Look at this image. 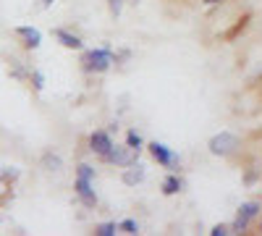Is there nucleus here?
I'll return each mask as SVG.
<instances>
[{
  "instance_id": "f257e3e1",
  "label": "nucleus",
  "mask_w": 262,
  "mask_h": 236,
  "mask_svg": "<svg viewBox=\"0 0 262 236\" xmlns=\"http://www.w3.org/2000/svg\"><path fill=\"white\" fill-rule=\"evenodd\" d=\"M116 63V55L111 48H92L81 55V69L86 74H105Z\"/></svg>"
},
{
  "instance_id": "f03ea898",
  "label": "nucleus",
  "mask_w": 262,
  "mask_h": 236,
  "mask_svg": "<svg viewBox=\"0 0 262 236\" xmlns=\"http://www.w3.org/2000/svg\"><path fill=\"white\" fill-rule=\"evenodd\" d=\"M238 147H242V137L233 134V132H217V134H212L210 142H207V149H210L212 155H217V158L233 155Z\"/></svg>"
},
{
  "instance_id": "7ed1b4c3",
  "label": "nucleus",
  "mask_w": 262,
  "mask_h": 236,
  "mask_svg": "<svg viewBox=\"0 0 262 236\" xmlns=\"http://www.w3.org/2000/svg\"><path fill=\"white\" fill-rule=\"evenodd\" d=\"M147 149H149V155H152V160H155L158 165H163V168H170V170H176V165L181 163V155L176 153V149H170L165 142H149L147 144Z\"/></svg>"
},
{
  "instance_id": "20e7f679",
  "label": "nucleus",
  "mask_w": 262,
  "mask_h": 236,
  "mask_svg": "<svg viewBox=\"0 0 262 236\" xmlns=\"http://www.w3.org/2000/svg\"><path fill=\"white\" fill-rule=\"evenodd\" d=\"M259 210H262V202H244V205H238V210H236V218H233V223H231V231L233 233H242V231H247L249 228V223L259 216Z\"/></svg>"
},
{
  "instance_id": "39448f33",
  "label": "nucleus",
  "mask_w": 262,
  "mask_h": 236,
  "mask_svg": "<svg viewBox=\"0 0 262 236\" xmlns=\"http://www.w3.org/2000/svg\"><path fill=\"white\" fill-rule=\"evenodd\" d=\"M137 158H139V153L137 149H131V147H126V144H113L111 147V153H107L102 160L105 163H111V165H121V168H126V165H131V163H137Z\"/></svg>"
},
{
  "instance_id": "423d86ee",
  "label": "nucleus",
  "mask_w": 262,
  "mask_h": 236,
  "mask_svg": "<svg viewBox=\"0 0 262 236\" xmlns=\"http://www.w3.org/2000/svg\"><path fill=\"white\" fill-rule=\"evenodd\" d=\"M74 189H76V197L81 200V205H84V207H95V205H97V195H95V179L76 176Z\"/></svg>"
},
{
  "instance_id": "0eeeda50",
  "label": "nucleus",
  "mask_w": 262,
  "mask_h": 236,
  "mask_svg": "<svg viewBox=\"0 0 262 236\" xmlns=\"http://www.w3.org/2000/svg\"><path fill=\"white\" fill-rule=\"evenodd\" d=\"M113 144H116V142H113L111 132H102V128H97V132L90 134V149H92L97 158H105L107 153H111Z\"/></svg>"
},
{
  "instance_id": "6e6552de",
  "label": "nucleus",
  "mask_w": 262,
  "mask_h": 236,
  "mask_svg": "<svg viewBox=\"0 0 262 236\" xmlns=\"http://www.w3.org/2000/svg\"><path fill=\"white\" fill-rule=\"evenodd\" d=\"M16 37L21 39V48L24 50H37L42 45V32L37 27H18Z\"/></svg>"
},
{
  "instance_id": "1a4fd4ad",
  "label": "nucleus",
  "mask_w": 262,
  "mask_h": 236,
  "mask_svg": "<svg viewBox=\"0 0 262 236\" xmlns=\"http://www.w3.org/2000/svg\"><path fill=\"white\" fill-rule=\"evenodd\" d=\"M147 179V168L142 165V163H131V165H126L123 168V174H121V181L126 184V186H137V184H142Z\"/></svg>"
},
{
  "instance_id": "9d476101",
  "label": "nucleus",
  "mask_w": 262,
  "mask_h": 236,
  "mask_svg": "<svg viewBox=\"0 0 262 236\" xmlns=\"http://www.w3.org/2000/svg\"><path fill=\"white\" fill-rule=\"evenodd\" d=\"M53 37L60 42L63 48H69V50H81L84 48V39L79 34L69 32V29H53Z\"/></svg>"
},
{
  "instance_id": "9b49d317",
  "label": "nucleus",
  "mask_w": 262,
  "mask_h": 236,
  "mask_svg": "<svg viewBox=\"0 0 262 236\" xmlns=\"http://www.w3.org/2000/svg\"><path fill=\"white\" fill-rule=\"evenodd\" d=\"M160 189H163L165 197H173V195H179V191H184V179L176 176V174H170V176L163 179V186Z\"/></svg>"
},
{
  "instance_id": "f8f14e48",
  "label": "nucleus",
  "mask_w": 262,
  "mask_h": 236,
  "mask_svg": "<svg viewBox=\"0 0 262 236\" xmlns=\"http://www.w3.org/2000/svg\"><path fill=\"white\" fill-rule=\"evenodd\" d=\"M42 168L50 170V174H58V170H63V158L58 153H45L42 155Z\"/></svg>"
},
{
  "instance_id": "ddd939ff",
  "label": "nucleus",
  "mask_w": 262,
  "mask_h": 236,
  "mask_svg": "<svg viewBox=\"0 0 262 236\" xmlns=\"http://www.w3.org/2000/svg\"><path fill=\"white\" fill-rule=\"evenodd\" d=\"M126 147L137 149V153L144 149V139H142V134L137 132V128H128V132H126Z\"/></svg>"
},
{
  "instance_id": "4468645a",
  "label": "nucleus",
  "mask_w": 262,
  "mask_h": 236,
  "mask_svg": "<svg viewBox=\"0 0 262 236\" xmlns=\"http://www.w3.org/2000/svg\"><path fill=\"white\" fill-rule=\"evenodd\" d=\"M118 233V223L116 221H105L95 226V236H116Z\"/></svg>"
},
{
  "instance_id": "2eb2a0df",
  "label": "nucleus",
  "mask_w": 262,
  "mask_h": 236,
  "mask_svg": "<svg viewBox=\"0 0 262 236\" xmlns=\"http://www.w3.org/2000/svg\"><path fill=\"white\" fill-rule=\"evenodd\" d=\"M8 74L13 76V79H18V81H24V79H29V71L21 66V60H11V69H8Z\"/></svg>"
},
{
  "instance_id": "dca6fc26",
  "label": "nucleus",
  "mask_w": 262,
  "mask_h": 236,
  "mask_svg": "<svg viewBox=\"0 0 262 236\" xmlns=\"http://www.w3.org/2000/svg\"><path fill=\"white\" fill-rule=\"evenodd\" d=\"M118 231H123V233H128V236H137V233H139V223H137L134 218H123V221L118 223Z\"/></svg>"
},
{
  "instance_id": "f3484780",
  "label": "nucleus",
  "mask_w": 262,
  "mask_h": 236,
  "mask_svg": "<svg viewBox=\"0 0 262 236\" xmlns=\"http://www.w3.org/2000/svg\"><path fill=\"white\" fill-rule=\"evenodd\" d=\"M29 81H32V87H34V92H42L45 90V74L42 71H29Z\"/></svg>"
},
{
  "instance_id": "a211bd4d",
  "label": "nucleus",
  "mask_w": 262,
  "mask_h": 236,
  "mask_svg": "<svg viewBox=\"0 0 262 236\" xmlns=\"http://www.w3.org/2000/svg\"><path fill=\"white\" fill-rule=\"evenodd\" d=\"M233 231H231V226H226V223H217V226H212L210 228V236H231Z\"/></svg>"
},
{
  "instance_id": "6ab92c4d",
  "label": "nucleus",
  "mask_w": 262,
  "mask_h": 236,
  "mask_svg": "<svg viewBox=\"0 0 262 236\" xmlns=\"http://www.w3.org/2000/svg\"><path fill=\"white\" fill-rule=\"evenodd\" d=\"M107 8H111V16H121V11H123V0H107Z\"/></svg>"
},
{
  "instance_id": "aec40b11",
  "label": "nucleus",
  "mask_w": 262,
  "mask_h": 236,
  "mask_svg": "<svg viewBox=\"0 0 262 236\" xmlns=\"http://www.w3.org/2000/svg\"><path fill=\"white\" fill-rule=\"evenodd\" d=\"M247 21H249V16H244V18H242V21H238V24H236V27H233V29H231V32H228L226 37H228V39H233V37H236L238 32H242V29L247 27Z\"/></svg>"
},
{
  "instance_id": "412c9836",
  "label": "nucleus",
  "mask_w": 262,
  "mask_h": 236,
  "mask_svg": "<svg viewBox=\"0 0 262 236\" xmlns=\"http://www.w3.org/2000/svg\"><path fill=\"white\" fill-rule=\"evenodd\" d=\"M205 6H217V3H223V0H202Z\"/></svg>"
},
{
  "instance_id": "4be33fe9",
  "label": "nucleus",
  "mask_w": 262,
  "mask_h": 236,
  "mask_svg": "<svg viewBox=\"0 0 262 236\" xmlns=\"http://www.w3.org/2000/svg\"><path fill=\"white\" fill-rule=\"evenodd\" d=\"M53 3H55V0H42V8H50Z\"/></svg>"
},
{
  "instance_id": "5701e85b",
  "label": "nucleus",
  "mask_w": 262,
  "mask_h": 236,
  "mask_svg": "<svg viewBox=\"0 0 262 236\" xmlns=\"http://www.w3.org/2000/svg\"><path fill=\"white\" fill-rule=\"evenodd\" d=\"M259 231H262V226H259Z\"/></svg>"
}]
</instances>
